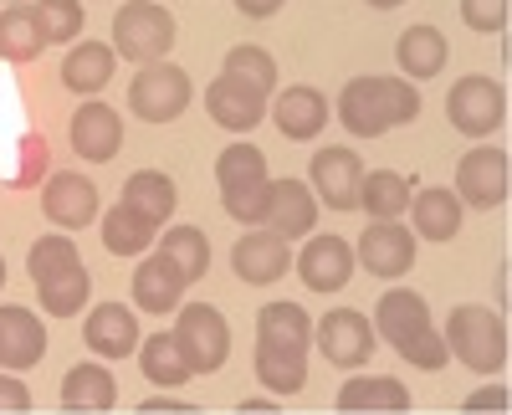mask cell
<instances>
[{"mask_svg":"<svg viewBox=\"0 0 512 415\" xmlns=\"http://www.w3.org/2000/svg\"><path fill=\"white\" fill-rule=\"evenodd\" d=\"M308 175H313V195L328 205V211H354L359 205V180H364V164L354 149H318L308 159Z\"/></svg>","mask_w":512,"mask_h":415,"instance_id":"cell-13","label":"cell"},{"mask_svg":"<svg viewBox=\"0 0 512 415\" xmlns=\"http://www.w3.org/2000/svg\"><path fill=\"white\" fill-rule=\"evenodd\" d=\"M67 139H72V154H77V159L108 164V159H118V149H123V118H118L108 103L93 98V103H82V108L72 113Z\"/></svg>","mask_w":512,"mask_h":415,"instance_id":"cell-15","label":"cell"},{"mask_svg":"<svg viewBox=\"0 0 512 415\" xmlns=\"http://www.w3.org/2000/svg\"><path fill=\"white\" fill-rule=\"evenodd\" d=\"M461 21L482 36H502L507 31V0H461Z\"/></svg>","mask_w":512,"mask_h":415,"instance_id":"cell-40","label":"cell"},{"mask_svg":"<svg viewBox=\"0 0 512 415\" xmlns=\"http://www.w3.org/2000/svg\"><path fill=\"white\" fill-rule=\"evenodd\" d=\"M216 185L226 216L241 226H267V205H272V175H267V154L256 144H231L216 159Z\"/></svg>","mask_w":512,"mask_h":415,"instance_id":"cell-3","label":"cell"},{"mask_svg":"<svg viewBox=\"0 0 512 415\" xmlns=\"http://www.w3.org/2000/svg\"><path fill=\"white\" fill-rule=\"evenodd\" d=\"M36 298H41V308H47L52 318H72V313H82V303L93 298V277H88V267H77V272H67L57 282H41Z\"/></svg>","mask_w":512,"mask_h":415,"instance_id":"cell-37","label":"cell"},{"mask_svg":"<svg viewBox=\"0 0 512 415\" xmlns=\"http://www.w3.org/2000/svg\"><path fill=\"white\" fill-rule=\"evenodd\" d=\"M195 98V82L185 67L175 62H149L134 72V82H128V108H134L144 123H175Z\"/></svg>","mask_w":512,"mask_h":415,"instance_id":"cell-7","label":"cell"},{"mask_svg":"<svg viewBox=\"0 0 512 415\" xmlns=\"http://www.w3.org/2000/svg\"><path fill=\"white\" fill-rule=\"evenodd\" d=\"M272 123H277V134L292 139V144H308L323 134V123H328V98L318 88H287L277 103H272Z\"/></svg>","mask_w":512,"mask_h":415,"instance_id":"cell-21","label":"cell"},{"mask_svg":"<svg viewBox=\"0 0 512 415\" xmlns=\"http://www.w3.org/2000/svg\"><path fill=\"white\" fill-rule=\"evenodd\" d=\"M446 118H451V129L466 134V139H487L492 129H502V118H507V88L497 77H461L451 82V93H446Z\"/></svg>","mask_w":512,"mask_h":415,"instance_id":"cell-8","label":"cell"},{"mask_svg":"<svg viewBox=\"0 0 512 415\" xmlns=\"http://www.w3.org/2000/svg\"><path fill=\"white\" fill-rule=\"evenodd\" d=\"M318 226V195L303 180H272V205H267V231L297 241Z\"/></svg>","mask_w":512,"mask_h":415,"instance_id":"cell-22","label":"cell"},{"mask_svg":"<svg viewBox=\"0 0 512 415\" xmlns=\"http://www.w3.org/2000/svg\"><path fill=\"white\" fill-rule=\"evenodd\" d=\"M420 118V88L410 77H354L338 93V123L354 139H379Z\"/></svg>","mask_w":512,"mask_h":415,"instance_id":"cell-2","label":"cell"},{"mask_svg":"<svg viewBox=\"0 0 512 415\" xmlns=\"http://www.w3.org/2000/svg\"><path fill=\"white\" fill-rule=\"evenodd\" d=\"M21 410H31V390L16 375H0V415H21Z\"/></svg>","mask_w":512,"mask_h":415,"instance_id":"cell-42","label":"cell"},{"mask_svg":"<svg viewBox=\"0 0 512 415\" xmlns=\"http://www.w3.org/2000/svg\"><path fill=\"white\" fill-rule=\"evenodd\" d=\"M507 154L482 144V149H466L461 164H456V200L472 205V211H497L507 205V190H512V170H507Z\"/></svg>","mask_w":512,"mask_h":415,"instance_id":"cell-10","label":"cell"},{"mask_svg":"<svg viewBox=\"0 0 512 415\" xmlns=\"http://www.w3.org/2000/svg\"><path fill=\"white\" fill-rule=\"evenodd\" d=\"M139 369H144V380L159 385V390H180V385L195 380V369L185 364L175 334H164V328L149 334V339H139Z\"/></svg>","mask_w":512,"mask_h":415,"instance_id":"cell-29","label":"cell"},{"mask_svg":"<svg viewBox=\"0 0 512 415\" xmlns=\"http://www.w3.org/2000/svg\"><path fill=\"white\" fill-rule=\"evenodd\" d=\"M159 252L185 272V282H200L210 272V241H205L200 226H169L164 241H159Z\"/></svg>","mask_w":512,"mask_h":415,"instance_id":"cell-36","label":"cell"},{"mask_svg":"<svg viewBox=\"0 0 512 415\" xmlns=\"http://www.w3.org/2000/svg\"><path fill=\"white\" fill-rule=\"evenodd\" d=\"M175 344L185 354V364L195 375H216V369L231 359V328H226V313L210 308V303H180V318H175Z\"/></svg>","mask_w":512,"mask_h":415,"instance_id":"cell-6","label":"cell"},{"mask_svg":"<svg viewBox=\"0 0 512 415\" xmlns=\"http://www.w3.org/2000/svg\"><path fill=\"white\" fill-rule=\"evenodd\" d=\"M354 262L369 272V277H384L395 282L415 267V231H405L400 221H369L364 236H359V252Z\"/></svg>","mask_w":512,"mask_h":415,"instance_id":"cell-11","label":"cell"},{"mask_svg":"<svg viewBox=\"0 0 512 415\" xmlns=\"http://www.w3.org/2000/svg\"><path fill=\"white\" fill-rule=\"evenodd\" d=\"M338 410H349V415H364V410L405 415L410 410V390L395 375H354L344 390H338Z\"/></svg>","mask_w":512,"mask_h":415,"instance_id":"cell-26","label":"cell"},{"mask_svg":"<svg viewBox=\"0 0 512 415\" xmlns=\"http://www.w3.org/2000/svg\"><path fill=\"white\" fill-rule=\"evenodd\" d=\"M31 11H36V26H41V41H47V47L82 36V0H36Z\"/></svg>","mask_w":512,"mask_h":415,"instance_id":"cell-39","label":"cell"},{"mask_svg":"<svg viewBox=\"0 0 512 415\" xmlns=\"http://www.w3.org/2000/svg\"><path fill=\"white\" fill-rule=\"evenodd\" d=\"M226 77H236V82H246V88H256V93H272L277 88V62H272V52H262V47H231L226 52Z\"/></svg>","mask_w":512,"mask_h":415,"instance_id":"cell-38","label":"cell"},{"mask_svg":"<svg viewBox=\"0 0 512 415\" xmlns=\"http://www.w3.org/2000/svg\"><path fill=\"white\" fill-rule=\"evenodd\" d=\"M241 410H246V415H267V410H272V400H241Z\"/></svg>","mask_w":512,"mask_h":415,"instance_id":"cell-46","label":"cell"},{"mask_svg":"<svg viewBox=\"0 0 512 415\" xmlns=\"http://www.w3.org/2000/svg\"><path fill=\"white\" fill-rule=\"evenodd\" d=\"M287 267H292V241L277 236V231H267V226L262 231L246 226V236L231 246V272L246 287H272V282L287 277Z\"/></svg>","mask_w":512,"mask_h":415,"instance_id":"cell-12","label":"cell"},{"mask_svg":"<svg viewBox=\"0 0 512 415\" xmlns=\"http://www.w3.org/2000/svg\"><path fill=\"white\" fill-rule=\"evenodd\" d=\"M461 410H507V385H482L461 400Z\"/></svg>","mask_w":512,"mask_h":415,"instance_id":"cell-43","label":"cell"},{"mask_svg":"<svg viewBox=\"0 0 512 415\" xmlns=\"http://www.w3.org/2000/svg\"><path fill=\"white\" fill-rule=\"evenodd\" d=\"M77 267H82V257H77L72 236H36L31 252H26V277H31V287L57 282V277L77 272Z\"/></svg>","mask_w":512,"mask_h":415,"instance_id":"cell-34","label":"cell"},{"mask_svg":"<svg viewBox=\"0 0 512 415\" xmlns=\"http://www.w3.org/2000/svg\"><path fill=\"white\" fill-rule=\"evenodd\" d=\"M441 339H446L451 359H461L466 369H477V375H497V369L507 364V318L482 308V303L451 308Z\"/></svg>","mask_w":512,"mask_h":415,"instance_id":"cell-4","label":"cell"},{"mask_svg":"<svg viewBox=\"0 0 512 415\" xmlns=\"http://www.w3.org/2000/svg\"><path fill=\"white\" fill-rule=\"evenodd\" d=\"M123 200L134 205V211H144L154 226H164L169 216H175V205H180V190H175V180L159 175V170H139V175L123 180Z\"/></svg>","mask_w":512,"mask_h":415,"instance_id":"cell-32","label":"cell"},{"mask_svg":"<svg viewBox=\"0 0 512 415\" xmlns=\"http://www.w3.org/2000/svg\"><path fill=\"white\" fill-rule=\"evenodd\" d=\"M256 380H262L272 395H297L308 385V354H287V349L256 344Z\"/></svg>","mask_w":512,"mask_h":415,"instance_id":"cell-35","label":"cell"},{"mask_svg":"<svg viewBox=\"0 0 512 415\" xmlns=\"http://www.w3.org/2000/svg\"><path fill=\"white\" fill-rule=\"evenodd\" d=\"M369 323L410 369H446L451 349L441 339V328L431 323V303L420 293H410V287H384Z\"/></svg>","mask_w":512,"mask_h":415,"instance_id":"cell-1","label":"cell"},{"mask_svg":"<svg viewBox=\"0 0 512 415\" xmlns=\"http://www.w3.org/2000/svg\"><path fill=\"white\" fill-rule=\"evenodd\" d=\"M41 211H47V221H57L62 231H82L98 221V185L88 175H52L47 190H41Z\"/></svg>","mask_w":512,"mask_h":415,"instance_id":"cell-16","label":"cell"},{"mask_svg":"<svg viewBox=\"0 0 512 415\" xmlns=\"http://www.w3.org/2000/svg\"><path fill=\"white\" fill-rule=\"evenodd\" d=\"M374 11H395V6H405V0H369Z\"/></svg>","mask_w":512,"mask_h":415,"instance_id":"cell-47","label":"cell"},{"mask_svg":"<svg viewBox=\"0 0 512 415\" xmlns=\"http://www.w3.org/2000/svg\"><path fill=\"white\" fill-rule=\"evenodd\" d=\"M47 354V328L21 303H0V369H31Z\"/></svg>","mask_w":512,"mask_h":415,"instance_id":"cell-19","label":"cell"},{"mask_svg":"<svg viewBox=\"0 0 512 415\" xmlns=\"http://www.w3.org/2000/svg\"><path fill=\"white\" fill-rule=\"evenodd\" d=\"M154 236H159V226L144 211H134L128 200H118L113 211L103 216V246H108L113 257H144L149 246H154Z\"/></svg>","mask_w":512,"mask_h":415,"instance_id":"cell-30","label":"cell"},{"mask_svg":"<svg viewBox=\"0 0 512 415\" xmlns=\"http://www.w3.org/2000/svg\"><path fill=\"white\" fill-rule=\"evenodd\" d=\"M0 287H6V257H0Z\"/></svg>","mask_w":512,"mask_h":415,"instance_id":"cell-48","label":"cell"},{"mask_svg":"<svg viewBox=\"0 0 512 415\" xmlns=\"http://www.w3.org/2000/svg\"><path fill=\"white\" fill-rule=\"evenodd\" d=\"M461 216H466V205L456 200L451 185H431V190L410 195V221H415V236L425 241H451L461 231Z\"/></svg>","mask_w":512,"mask_h":415,"instance_id":"cell-25","label":"cell"},{"mask_svg":"<svg viewBox=\"0 0 512 415\" xmlns=\"http://www.w3.org/2000/svg\"><path fill=\"white\" fill-rule=\"evenodd\" d=\"M236 11H241L246 21H267V16L282 11V0H236Z\"/></svg>","mask_w":512,"mask_h":415,"instance_id":"cell-44","label":"cell"},{"mask_svg":"<svg viewBox=\"0 0 512 415\" xmlns=\"http://www.w3.org/2000/svg\"><path fill=\"white\" fill-rule=\"evenodd\" d=\"M11 6H26V0H11Z\"/></svg>","mask_w":512,"mask_h":415,"instance_id":"cell-49","label":"cell"},{"mask_svg":"<svg viewBox=\"0 0 512 415\" xmlns=\"http://www.w3.org/2000/svg\"><path fill=\"white\" fill-rule=\"evenodd\" d=\"M82 339H88V349L98 359H128V354H139V318L134 308H123V303H98L88 318H82Z\"/></svg>","mask_w":512,"mask_h":415,"instance_id":"cell-17","label":"cell"},{"mask_svg":"<svg viewBox=\"0 0 512 415\" xmlns=\"http://www.w3.org/2000/svg\"><path fill=\"white\" fill-rule=\"evenodd\" d=\"M41 52H47V41H41L36 11L31 6L0 11V57H6V62H36Z\"/></svg>","mask_w":512,"mask_h":415,"instance_id":"cell-33","label":"cell"},{"mask_svg":"<svg viewBox=\"0 0 512 415\" xmlns=\"http://www.w3.org/2000/svg\"><path fill=\"white\" fill-rule=\"evenodd\" d=\"M410 180L395 170H369L359 180V205L354 211H369V221H400L410 211Z\"/></svg>","mask_w":512,"mask_h":415,"instance_id":"cell-31","label":"cell"},{"mask_svg":"<svg viewBox=\"0 0 512 415\" xmlns=\"http://www.w3.org/2000/svg\"><path fill=\"white\" fill-rule=\"evenodd\" d=\"M139 410H149V415H164V410H190L185 400H164V395H154V400H144Z\"/></svg>","mask_w":512,"mask_h":415,"instance_id":"cell-45","label":"cell"},{"mask_svg":"<svg viewBox=\"0 0 512 415\" xmlns=\"http://www.w3.org/2000/svg\"><path fill=\"white\" fill-rule=\"evenodd\" d=\"M313 339H318V349H323V359H328L333 369H364V364L374 359V349H379L374 323H369V313H359V308H333V313H323V318L313 323Z\"/></svg>","mask_w":512,"mask_h":415,"instance_id":"cell-9","label":"cell"},{"mask_svg":"<svg viewBox=\"0 0 512 415\" xmlns=\"http://www.w3.org/2000/svg\"><path fill=\"white\" fill-rule=\"evenodd\" d=\"M205 113L221 123V129H231V134H251L256 123L267 118V93H256V88H246V82H236V77H216L205 88Z\"/></svg>","mask_w":512,"mask_h":415,"instance_id":"cell-18","label":"cell"},{"mask_svg":"<svg viewBox=\"0 0 512 415\" xmlns=\"http://www.w3.org/2000/svg\"><path fill=\"white\" fill-rule=\"evenodd\" d=\"M118 52L103 47V41H77V47L62 57V88L82 93V98H98L108 82H113Z\"/></svg>","mask_w":512,"mask_h":415,"instance_id":"cell-24","label":"cell"},{"mask_svg":"<svg viewBox=\"0 0 512 415\" xmlns=\"http://www.w3.org/2000/svg\"><path fill=\"white\" fill-rule=\"evenodd\" d=\"M134 308H144V313H175L180 303H185V272L169 262L164 252H154V257H144L139 267H134Z\"/></svg>","mask_w":512,"mask_h":415,"instance_id":"cell-20","label":"cell"},{"mask_svg":"<svg viewBox=\"0 0 512 415\" xmlns=\"http://www.w3.org/2000/svg\"><path fill=\"white\" fill-rule=\"evenodd\" d=\"M62 405H67V410H113V405H118L113 369H103L98 359L72 364L67 380H62Z\"/></svg>","mask_w":512,"mask_h":415,"instance_id":"cell-27","label":"cell"},{"mask_svg":"<svg viewBox=\"0 0 512 415\" xmlns=\"http://www.w3.org/2000/svg\"><path fill=\"white\" fill-rule=\"evenodd\" d=\"M256 344L287 349V354H308L313 344V318L303 303H267L256 313Z\"/></svg>","mask_w":512,"mask_h":415,"instance_id":"cell-23","label":"cell"},{"mask_svg":"<svg viewBox=\"0 0 512 415\" xmlns=\"http://www.w3.org/2000/svg\"><path fill=\"white\" fill-rule=\"evenodd\" d=\"M175 47V16H169L159 0H123L113 11V52L134 67L164 62Z\"/></svg>","mask_w":512,"mask_h":415,"instance_id":"cell-5","label":"cell"},{"mask_svg":"<svg viewBox=\"0 0 512 415\" xmlns=\"http://www.w3.org/2000/svg\"><path fill=\"white\" fill-rule=\"evenodd\" d=\"M446 36L436 31V26H410V31H400V41H395V62H400V72L410 77V82H431L441 67H446Z\"/></svg>","mask_w":512,"mask_h":415,"instance_id":"cell-28","label":"cell"},{"mask_svg":"<svg viewBox=\"0 0 512 415\" xmlns=\"http://www.w3.org/2000/svg\"><path fill=\"white\" fill-rule=\"evenodd\" d=\"M41 170H47V139H36V134H31V139L21 144V170L11 175V185H31Z\"/></svg>","mask_w":512,"mask_h":415,"instance_id":"cell-41","label":"cell"},{"mask_svg":"<svg viewBox=\"0 0 512 415\" xmlns=\"http://www.w3.org/2000/svg\"><path fill=\"white\" fill-rule=\"evenodd\" d=\"M292 267H297V277H303L313 293H344L359 262H354V246L344 236H313L303 252L292 257Z\"/></svg>","mask_w":512,"mask_h":415,"instance_id":"cell-14","label":"cell"}]
</instances>
